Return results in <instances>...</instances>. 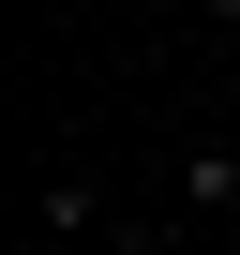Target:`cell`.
I'll return each instance as SVG.
<instances>
[{
    "label": "cell",
    "mask_w": 240,
    "mask_h": 255,
    "mask_svg": "<svg viewBox=\"0 0 240 255\" xmlns=\"http://www.w3.org/2000/svg\"><path fill=\"white\" fill-rule=\"evenodd\" d=\"M30 240H45V255H75V240L105 255V195H90V180H45V210H30Z\"/></svg>",
    "instance_id": "cell-1"
},
{
    "label": "cell",
    "mask_w": 240,
    "mask_h": 255,
    "mask_svg": "<svg viewBox=\"0 0 240 255\" xmlns=\"http://www.w3.org/2000/svg\"><path fill=\"white\" fill-rule=\"evenodd\" d=\"M105 255H180V240H165V225H120V240H105Z\"/></svg>",
    "instance_id": "cell-2"
},
{
    "label": "cell",
    "mask_w": 240,
    "mask_h": 255,
    "mask_svg": "<svg viewBox=\"0 0 240 255\" xmlns=\"http://www.w3.org/2000/svg\"><path fill=\"white\" fill-rule=\"evenodd\" d=\"M195 15H210V30H240V0H195Z\"/></svg>",
    "instance_id": "cell-3"
}]
</instances>
